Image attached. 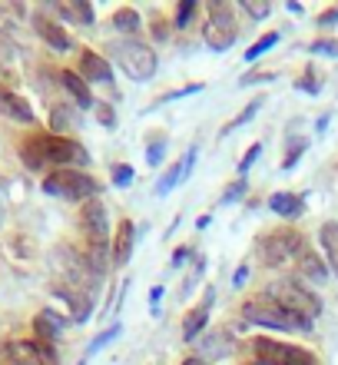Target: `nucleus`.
I'll list each match as a JSON object with an SVG mask.
<instances>
[{"mask_svg":"<svg viewBox=\"0 0 338 365\" xmlns=\"http://www.w3.org/2000/svg\"><path fill=\"white\" fill-rule=\"evenodd\" d=\"M110 57L123 67V73L136 83H146V80L156 77V70H159V57H156V50L149 43H143L139 37H120L110 43Z\"/></svg>","mask_w":338,"mask_h":365,"instance_id":"nucleus-1","label":"nucleus"},{"mask_svg":"<svg viewBox=\"0 0 338 365\" xmlns=\"http://www.w3.org/2000/svg\"><path fill=\"white\" fill-rule=\"evenodd\" d=\"M262 292H265V296H272L282 309H285V312H292L295 319L309 322V326L322 316V299L315 296L312 289L302 286L299 279H272Z\"/></svg>","mask_w":338,"mask_h":365,"instance_id":"nucleus-2","label":"nucleus"},{"mask_svg":"<svg viewBox=\"0 0 338 365\" xmlns=\"http://www.w3.org/2000/svg\"><path fill=\"white\" fill-rule=\"evenodd\" d=\"M242 319L252 322V326L275 329V332H309L312 329L309 322H302V319H295L292 312H285V309L272 296H265V292H255V296H249L242 302Z\"/></svg>","mask_w":338,"mask_h":365,"instance_id":"nucleus-3","label":"nucleus"},{"mask_svg":"<svg viewBox=\"0 0 338 365\" xmlns=\"http://www.w3.org/2000/svg\"><path fill=\"white\" fill-rule=\"evenodd\" d=\"M43 192L47 196H57V200H70V202H87L97 200L103 192V182L93 180L83 170H50L43 176Z\"/></svg>","mask_w":338,"mask_h":365,"instance_id":"nucleus-4","label":"nucleus"},{"mask_svg":"<svg viewBox=\"0 0 338 365\" xmlns=\"http://www.w3.org/2000/svg\"><path fill=\"white\" fill-rule=\"evenodd\" d=\"M302 252H305V236L299 230H292V226H279V230L265 232L259 240V256L272 269L289 266L292 259H299Z\"/></svg>","mask_w":338,"mask_h":365,"instance_id":"nucleus-5","label":"nucleus"},{"mask_svg":"<svg viewBox=\"0 0 338 365\" xmlns=\"http://www.w3.org/2000/svg\"><path fill=\"white\" fill-rule=\"evenodd\" d=\"M203 40H206V47L216 50V53H226L239 40L236 10L229 4H209V17L203 24Z\"/></svg>","mask_w":338,"mask_h":365,"instance_id":"nucleus-6","label":"nucleus"},{"mask_svg":"<svg viewBox=\"0 0 338 365\" xmlns=\"http://www.w3.org/2000/svg\"><path fill=\"white\" fill-rule=\"evenodd\" d=\"M80 226L90 236V242H113L110 240V212L103 206V200H87L80 210Z\"/></svg>","mask_w":338,"mask_h":365,"instance_id":"nucleus-7","label":"nucleus"},{"mask_svg":"<svg viewBox=\"0 0 338 365\" xmlns=\"http://www.w3.org/2000/svg\"><path fill=\"white\" fill-rule=\"evenodd\" d=\"M17 153H20V163L27 166L30 173H37V170L50 166V133H43V130L27 133L23 140H20Z\"/></svg>","mask_w":338,"mask_h":365,"instance_id":"nucleus-8","label":"nucleus"},{"mask_svg":"<svg viewBox=\"0 0 338 365\" xmlns=\"http://www.w3.org/2000/svg\"><path fill=\"white\" fill-rule=\"evenodd\" d=\"M30 24H33V30H37V37L47 43L50 50H57V53H67L70 47H73V40H70V34L63 27H60L57 20L50 17L47 10H33L30 14Z\"/></svg>","mask_w":338,"mask_h":365,"instance_id":"nucleus-9","label":"nucleus"},{"mask_svg":"<svg viewBox=\"0 0 338 365\" xmlns=\"http://www.w3.org/2000/svg\"><path fill=\"white\" fill-rule=\"evenodd\" d=\"M213 306H216V289L206 286L203 302L189 309V312H186V319H183V339H186V342H193V339L203 336V329H206V322H209V312H213Z\"/></svg>","mask_w":338,"mask_h":365,"instance_id":"nucleus-10","label":"nucleus"},{"mask_svg":"<svg viewBox=\"0 0 338 365\" xmlns=\"http://www.w3.org/2000/svg\"><path fill=\"white\" fill-rule=\"evenodd\" d=\"M80 77L87 80V83H97V87H103V83H113V67H110L107 57H100L97 50H80Z\"/></svg>","mask_w":338,"mask_h":365,"instance_id":"nucleus-11","label":"nucleus"},{"mask_svg":"<svg viewBox=\"0 0 338 365\" xmlns=\"http://www.w3.org/2000/svg\"><path fill=\"white\" fill-rule=\"evenodd\" d=\"M113 266L116 269H123L130 256H133V246H136V226L130 220H120L116 222V232H113Z\"/></svg>","mask_w":338,"mask_h":365,"instance_id":"nucleus-12","label":"nucleus"},{"mask_svg":"<svg viewBox=\"0 0 338 365\" xmlns=\"http://www.w3.org/2000/svg\"><path fill=\"white\" fill-rule=\"evenodd\" d=\"M57 80H60V87L67 90L70 100H73L80 110H90V106H93V93H90V83L80 77V73H73V70H60Z\"/></svg>","mask_w":338,"mask_h":365,"instance_id":"nucleus-13","label":"nucleus"},{"mask_svg":"<svg viewBox=\"0 0 338 365\" xmlns=\"http://www.w3.org/2000/svg\"><path fill=\"white\" fill-rule=\"evenodd\" d=\"M63 326H67V319L60 316V312H53V309H43L37 316V322H33V339L37 342H57V336L63 332Z\"/></svg>","mask_w":338,"mask_h":365,"instance_id":"nucleus-14","label":"nucleus"},{"mask_svg":"<svg viewBox=\"0 0 338 365\" xmlns=\"http://www.w3.org/2000/svg\"><path fill=\"white\" fill-rule=\"evenodd\" d=\"M0 113L10 116V120H17V123H33V110H30L27 100L20 93H14V90H4V87H0Z\"/></svg>","mask_w":338,"mask_h":365,"instance_id":"nucleus-15","label":"nucleus"},{"mask_svg":"<svg viewBox=\"0 0 338 365\" xmlns=\"http://www.w3.org/2000/svg\"><path fill=\"white\" fill-rule=\"evenodd\" d=\"M295 269H299L302 279H309V282H325V279H329V262L322 259L315 250L302 252L299 259H295Z\"/></svg>","mask_w":338,"mask_h":365,"instance_id":"nucleus-16","label":"nucleus"},{"mask_svg":"<svg viewBox=\"0 0 338 365\" xmlns=\"http://www.w3.org/2000/svg\"><path fill=\"white\" fill-rule=\"evenodd\" d=\"M269 210L282 220H299L302 212H305V200L295 196V192H272L269 196Z\"/></svg>","mask_w":338,"mask_h":365,"instance_id":"nucleus-17","label":"nucleus"},{"mask_svg":"<svg viewBox=\"0 0 338 365\" xmlns=\"http://www.w3.org/2000/svg\"><path fill=\"white\" fill-rule=\"evenodd\" d=\"M50 126L57 136H70L80 126V113L70 103H53L50 106Z\"/></svg>","mask_w":338,"mask_h":365,"instance_id":"nucleus-18","label":"nucleus"},{"mask_svg":"<svg viewBox=\"0 0 338 365\" xmlns=\"http://www.w3.org/2000/svg\"><path fill=\"white\" fill-rule=\"evenodd\" d=\"M4 365H43V362L37 356L33 339H27V342H7L4 346Z\"/></svg>","mask_w":338,"mask_h":365,"instance_id":"nucleus-19","label":"nucleus"},{"mask_svg":"<svg viewBox=\"0 0 338 365\" xmlns=\"http://www.w3.org/2000/svg\"><path fill=\"white\" fill-rule=\"evenodd\" d=\"M110 24H113V30L120 34V37H136V34L143 30V17H139V10H136V7H120V10H113Z\"/></svg>","mask_w":338,"mask_h":365,"instance_id":"nucleus-20","label":"nucleus"},{"mask_svg":"<svg viewBox=\"0 0 338 365\" xmlns=\"http://www.w3.org/2000/svg\"><path fill=\"white\" fill-rule=\"evenodd\" d=\"M57 14L63 20H70V24H80V27L93 24V4H87V0H63L57 7Z\"/></svg>","mask_w":338,"mask_h":365,"instance_id":"nucleus-21","label":"nucleus"},{"mask_svg":"<svg viewBox=\"0 0 338 365\" xmlns=\"http://www.w3.org/2000/svg\"><path fill=\"white\" fill-rule=\"evenodd\" d=\"M319 242H322V250H325V262H329V269L338 276V222H322Z\"/></svg>","mask_w":338,"mask_h":365,"instance_id":"nucleus-22","label":"nucleus"},{"mask_svg":"<svg viewBox=\"0 0 338 365\" xmlns=\"http://www.w3.org/2000/svg\"><path fill=\"white\" fill-rule=\"evenodd\" d=\"M262 103H265V100H262V96H255V100H252V103L245 106V110H242L239 116H232L229 123H226L223 130H219V140H223V136H229L232 130H239V126H245V123H249L252 116H255V113H259V110H262Z\"/></svg>","mask_w":338,"mask_h":365,"instance_id":"nucleus-23","label":"nucleus"},{"mask_svg":"<svg viewBox=\"0 0 338 365\" xmlns=\"http://www.w3.org/2000/svg\"><path fill=\"white\" fill-rule=\"evenodd\" d=\"M179 180H186V166H183V160H179V163H173L163 176H159V182H156V190H153V192H156V196H166V192L173 190V186H176Z\"/></svg>","mask_w":338,"mask_h":365,"instance_id":"nucleus-24","label":"nucleus"},{"mask_svg":"<svg viewBox=\"0 0 338 365\" xmlns=\"http://www.w3.org/2000/svg\"><path fill=\"white\" fill-rule=\"evenodd\" d=\"M279 37H282L279 30H272V34H265V37H259V40H255V43H252L249 50H245V57H242V60H245V63H255V60H259L262 53H269V50L275 47V43H279Z\"/></svg>","mask_w":338,"mask_h":365,"instance_id":"nucleus-25","label":"nucleus"},{"mask_svg":"<svg viewBox=\"0 0 338 365\" xmlns=\"http://www.w3.org/2000/svg\"><path fill=\"white\" fill-rule=\"evenodd\" d=\"M120 332H123V326H120V322H113V326H110V329H103V332H100V336L93 339V342H90V349H87V356H83V359H87V362H90V359L97 356L100 349H107L110 342H113V339L120 336Z\"/></svg>","mask_w":338,"mask_h":365,"instance_id":"nucleus-26","label":"nucleus"},{"mask_svg":"<svg viewBox=\"0 0 338 365\" xmlns=\"http://www.w3.org/2000/svg\"><path fill=\"white\" fill-rule=\"evenodd\" d=\"M229 346H232V339L226 336V332H219V336H209V339H206V342H203L206 356H216V359L229 356Z\"/></svg>","mask_w":338,"mask_h":365,"instance_id":"nucleus-27","label":"nucleus"},{"mask_svg":"<svg viewBox=\"0 0 338 365\" xmlns=\"http://www.w3.org/2000/svg\"><path fill=\"white\" fill-rule=\"evenodd\" d=\"M166 156V140L159 133H153V140H149V146H146V166H159Z\"/></svg>","mask_w":338,"mask_h":365,"instance_id":"nucleus-28","label":"nucleus"},{"mask_svg":"<svg viewBox=\"0 0 338 365\" xmlns=\"http://www.w3.org/2000/svg\"><path fill=\"white\" fill-rule=\"evenodd\" d=\"M305 150H309V140H305V136H299L295 143H289V153H285V160H282V170H295V163L302 160Z\"/></svg>","mask_w":338,"mask_h":365,"instance_id":"nucleus-29","label":"nucleus"},{"mask_svg":"<svg viewBox=\"0 0 338 365\" xmlns=\"http://www.w3.org/2000/svg\"><path fill=\"white\" fill-rule=\"evenodd\" d=\"M285 365H322V362L315 359V352H309V349H302V346H289V356H285Z\"/></svg>","mask_w":338,"mask_h":365,"instance_id":"nucleus-30","label":"nucleus"},{"mask_svg":"<svg viewBox=\"0 0 338 365\" xmlns=\"http://www.w3.org/2000/svg\"><path fill=\"white\" fill-rule=\"evenodd\" d=\"M245 190H249V182H245V176H239L236 182H229V186H226V192H223V200H219V206H229V202L242 200V196H245Z\"/></svg>","mask_w":338,"mask_h":365,"instance_id":"nucleus-31","label":"nucleus"},{"mask_svg":"<svg viewBox=\"0 0 338 365\" xmlns=\"http://www.w3.org/2000/svg\"><path fill=\"white\" fill-rule=\"evenodd\" d=\"M196 7H199V4H196V0H179V7H176V20H173L176 27L183 30L186 24H189V20L196 17Z\"/></svg>","mask_w":338,"mask_h":365,"instance_id":"nucleus-32","label":"nucleus"},{"mask_svg":"<svg viewBox=\"0 0 338 365\" xmlns=\"http://www.w3.org/2000/svg\"><path fill=\"white\" fill-rule=\"evenodd\" d=\"M242 10H245L252 20H265L272 14V4H265V0H242Z\"/></svg>","mask_w":338,"mask_h":365,"instance_id":"nucleus-33","label":"nucleus"},{"mask_svg":"<svg viewBox=\"0 0 338 365\" xmlns=\"http://www.w3.org/2000/svg\"><path fill=\"white\" fill-rule=\"evenodd\" d=\"M309 53H325V57H338V40L332 37H319L309 43Z\"/></svg>","mask_w":338,"mask_h":365,"instance_id":"nucleus-34","label":"nucleus"},{"mask_svg":"<svg viewBox=\"0 0 338 365\" xmlns=\"http://www.w3.org/2000/svg\"><path fill=\"white\" fill-rule=\"evenodd\" d=\"M169 27H173L169 20L159 17V14H153V40H156V43H166V40L173 37V30H169Z\"/></svg>","mask_w":338,"mask_h":365,"instance_id":"nucleus-35","label":"nucleus"},{"mask_svg":"<svg viewBox=\"0 0 338 365\" xmlns=\"http://www.w3.org/2000/svg\"><path fill=\"white\" fill-rule=\"evenodd\" d=\"M93 110H97V120L100 126H107V130H116V110L110 103H93Z\"/></svg>","mask_w":338,"mask_h":365,"instance_id":"nucleus-36","label":"nucleus"},{"mask_svg":"<svg viewBox=\"0 0 338 365\" xmlns=\"http://www.w3.org/2000/svg\"><path fill=\"white\" fill-rule=\"evenodd\" d=\"M259 156H262V143H252L249 150H245V156L239 160V176L249 173L252 166H255V160H259Z\"/></svg>","mask_w":338,"mask_h":365,"instance_id":"nucleus-37","label":"nucleus"},{"mask_svg":"<svg viewBox=\"0 0 338 365\" xmlns=\"http://www.w3.org/2000/svg\"><path fill=\"white\" fill-rule=\"evenodd\" d=\"M295 90H302V93H322V87L315 83V73H312V67L305 70L299 80H295Z\"/></svg>","mask_w":338,"mask_h":365,"instance_id":"nucleus-38","label":"nucleus"},{"mask_svg":"<svg viewBox=\"0 0 338 365\" xmlns=\"http://www.w3.org/2000/svg\"><path fill=\"white\" fill-rule=\"evenodd\" d=\"M203 276H206V256H199V259H196V269H193V276H189V279H186V282H183V292H186V296L193 292V289H196V282H199V279H203Z\"/></svg>","mask_w":338,"mask_h":365,"instance_id":"nucleus-39","label":"nucleus"},{"mask_svg":"<svg viewBox=\"0 0 338 365\" xmlns=\"http://www.w3.org/2000/svg\"><path fill=\"white\" fill-rule=\"evenodd\" d=\"M269 80H275V73H269V70H252V73H245L239 83L242 87H255V83H269Z\"/></svg>","mask_w":338,"mask_h":365,"instance_id":"nucleus-40","label":"nucleus"},{"mask_svg":"<svg viewBox=\"0 0 338 365\" xmlns=\"http://www.w3.org/2000/svg\"><path fill=\"white\" fill-rule=\"evenodd\" d=\"M133 182V170L130 166H116L113 170V186H130Z\"/></svg>","mask_w":338,"mask_h":365,"instance_id":"nucleus-41","label":"nucleus"},{"mask_svg":"<svg viewBox=\"0 0 338 365\" xmlns=\"http://www.w3.org/2000/svg\"><path fill=\"white\" fill-rule=\"evenodd\" d=\"M199 90H203V83H189V87H183V90H173V93H166V96H163V103H169V100H183V96L199 93Z\"/></svg>","mask_w":338,"mask_h":365,"instance_id":"nucleus-42","label":"nucleus"},{"mask_svg":"<svg viewBox=\"0 0 338 365\" xmlns=\"http://www.w3.org/2000/svg\"><path fill=\"white\" fill-rule=\"evenodd\" d=\"M163 296H166L163 286H153V289H149V312H153V316L159 312V299H163Z\"/></svg>","mask_w":338,"mask_h":365,"instance_id":"nucleus-43","label":"nucleus"},{"mask_svg":"<svg viewBox=\"0 0 338 365\" xmlns=\"http://www.w3.org/2000/svg\"><path fill=\"white\" fill-rule=\"evenodd\" d=\"M332 24H338V7L325 10V14L319 17V27H332Z\"/></svg>","mask_w":338,"mask_h":365,"instance_id":"nucleus-44","label":"nucleus"},{"mask_svg":"<svg viewBox=\"0 0 338 365\" xmlns=\"http://www.w3.org/2000/svg\"><path fill=\"white\" fill-rule=\"evenodd\" d=\"M186 259H189V246H179V250L173 252V269H179Z\"/></svg>","mask_w":338,"mask_h":365,"instance_id":"nucleus-45","label":"nucleus"},{"mask_svg":"<svg viewBox=\"0 0 338 365\" xmlns=\"http://www.w3.org/2000/svg\"><path fill=\"white\" fill-rule=\"evenodd\" d=\"M245 279H249V266H239V269H236V276H232V286L242 289V282H245Z\"/></svg>","mask_w":338,"mask_h":365,"instance_id":"nucleus-46","label":"nucleus"},{"mask_svg":"<svg viewBox=\"0 0 338 365\" xmlns=\"http://www.w3.org/2000/svg\"><path fill=\"white\" fill-rule=\"evenodd\" d=\"M183 365H209V362H206V359L203 356H189V359H186V362Z\"/></svg>","mask_w":338,"mask_h":365,"instance_id":"nucleus-47","label":"nucleus"},{"mask_svg":"<svg viewBox=\"0 0 338 365\" xmlns=\"http://www.w3.org/2000/svg\"><path fill=\"white\" fill-rule=\"evenodd\" d=\"M209 222H213V216H209V212H206V216H199V222H196V226H199V230H206V226H209Z\"/></svg>","mask_w":338,"mask_h":365,"instance_id":"nucleus-48","label":"nucleus"},{"mask_svg":"<svg viewBox=\"0 0 338 365\" xmlns=\"http://www.w3.org/2000/svg\"><path fill=\"white\" fill-rule=\"evenodd\" d=\"M0 365H4V342H0Z\"/></svg>","mask_w":338,"mask_h":365,"instance_id":"nucleus-49","label":"nucleus"}]
</instances>
